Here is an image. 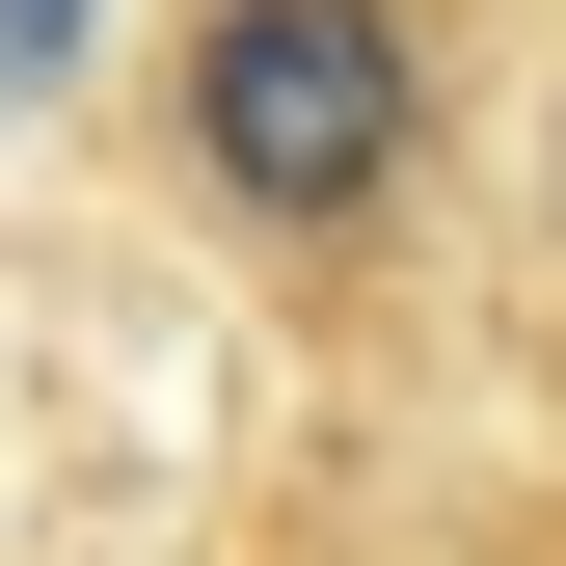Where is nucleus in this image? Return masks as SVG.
Segmentation results:
<instances>
[{
    "label": "nucleus",
    "mask_w": 566,
    "mask_h": 566,
    "mask_svg": "<svg viewBox=\"0 0 566 566\" xmlns=\"http://www.w3.org/2000/svg\"><path fill=\"white\" fill-rule=\"evenodd\" d=\"M405 28L378 0H217V28H189V163L243 189V217H378V163H405Z\"/></svg>",
    "instance_id": "obj_1"
},
{
    "label": "nucleus",
    "mask_w": 566,
    "mask_h": 566,
    "mask_svg": "<svg viewBox=\"0 0 566 566\" xmlns=\"http://www.w3.org/2000/svg\"><path fill=\"white\" fill-rule=\"evenodd\" d=\"M82 28L108 0H0V82H82Z\"/></svg>",
    "instance_id": "obj_2"
}]
</instances>
